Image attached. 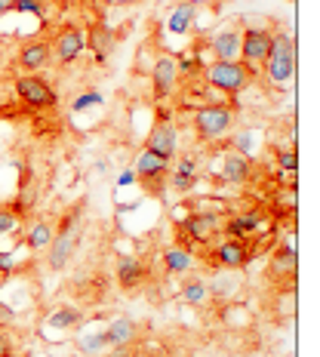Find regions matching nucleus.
<instances>
[{"instance_id":"nucleus-1","label":"nucleus","mask_w":320,"mask_h":357,"mask_svg":"<svg viewBox=\"0 0 320 357\" xmlns=\"http://www.w3.org/2000/svg\"><path fill=\"white\" fill-rule=\"evenodd\" d=\"M296 65H299V53H296V40L293 34H274L271 37V50L265 59V80L274 89H289L296 80Z\"/></svg>"},{"instance_id":"nucleus-2","label":"nucleus","mask_w":320,"mask_h":357,"mask_svg":"<svg viewBox=\"0 0 320 357\" xmlns=\"http://www.w3.org/2000/svg\"><path fill=\"white\" fill-rule=\"evenodd\" d=\"M191 126H195V136L200 142H225L231 136V130L237 126V114L228 102H206V105L195 108V117H191Z\"/></svg>"},{"instance_id":"nucleus-3","label":"nucleus","mask_w":320,"mask_h":357,"mask_svg":"<svg viewBox=\"0 0 320 357\" xmlns=\"http://www.w3.org/2000/svg\"><path fill=\"white\" fill-rule=\"evenodd\" d=\"M256 77H259V74L250 71L241 59H237V62H213V65H206V68H204V84L210 86L213 93L228 96V99L243 96L252 86V80H256Z\"/></svg>"},{"instance_id":"nucleus-4","label":"nucleus","mask_w":320,"mask_h":357,"mask_svg":"<svg viewBox=\"0 0 320 357\" xmlns=\"http://www.w3.org/2000/svg\"><path fill=\"white\" fill-rule=\"evenodd\" d=\"M16 96L22 99V105L34 108V111H49L59 105L56 89L49 86V80L43 74H19L16 77Z\"/></svg>"},{"instance_id":"nucleus-5","label":"nucleus","mask_w":320,"mask_h":357,"mask_svg":"<svg viewBox=\"0 0 320 357\" xmlns=\"http://www.w3.org/2000/svg\"><path fill=\"white\" fill-rule=\"evenodd\" d=\"M271 31L262 25H247V28H241V62L247 65L250 71H256L265 65V59H268V50H271Z\"/></svg>"},{"instance_id":"nucleus-6","label":"nucleus","mask_w":320,"mask_h":357,"mask_svg":"<svg viewBox=\"0 0 320 357\" xmlns=\"http://www.w3.org/2000/svg\"><path fill=\"white\" fill-rule=\"evenodd\" d=\"M178 231H182V247L191 250L188 243H210L213 237L222 231V219H219L215 213L195 210V213H188V215L182 219Z\"/></svg>"},{"instance_id":"nucleus-7","label":"nucleus","mask_w":320,"mask_h":357,"mask_svg":"<svg viewBox=\"0 0 320 357\" xmlns=\"http://www.w3.org/2000/svg\"><path fill=\"white\" fill-rule=\"evenodd\" d=\"M49 47H53V59L59 65H74L86 50V31L80 25H65Z\"/></svg>"},{"instance_id":"nucleus-8","label":"nucleus","mask_w":320,"mask_h":357,"mask_svg":"<svg viewBox=\"0 0 320 357\" xmlns=\"http://www.w3.org/2000/svg\"><path fill=\"white\" fill-rule=\"evenodd\" d=\"M252 259V250L247 241H237V237H222L213 247V262L225 271H243Z\"/></svg>"},{"instance_id":"nucleus-9","label":"nucleus","mask_w":320,"mask_h":357,"mask_svg":"<svg viewBox=\"0 0 320 357\" xmlns=\"http://www.w3.org/2000/svg\"><path fill=\"white\" fill-rule=\"evenodd\" d=\"M132 173H136L139 182L151 185V188L163 191V185H167V173H169V160H163L160 154L148 151V148H142V151L136 154V163H132Z\"/></svg>"},{"instance_id":"nucleus-10","label":"nucleus","mask_w":320,"mask_h":357,"mask_svg":"<svg viewBox=\"0 0 320 357\" xmlns=\"http://www.w3.org/2000/svg\"><path fill=\"white\" fill-rule=\"evenodd\" d=\"M145 148L173 163L178 158V130H176V123L173 121H158L151 126V132H148Z\"/></svg>"},{"instance_id":"nucleus-11","label":"nucleus","mask_w":320,"mask_h":357,"mask_svg":"<svg viewBox=\"0 0 320 357\" xmlns=\"http://www.w3.org/2000/svg\"><path fill=\"white\" fill-rule=\"evenodd\" d=\"M215 176H219V182H225V185H247L252 178V160H247L243 154L231 151V148H225V151L219 154Z\"/></svg>"},{"instance_id":"nucleus-12","label":"nucleus","mask_w":320,"mask_h":357,"mask_svg":"<svg viewBox=\"0 0 320 357\" xmlns=\"http://www.w3.org/2000/svg\"><path fill=\"white\" fill-rule=\"evenodd\" d=\"M19 68L22 74H40L49 68V62H53V47H49L47 40H28L19 47Z\"/></svg>"},{"instance_id":"nucleus-13","label":"nucleus","mask_w":320,"mask_h":357,"mask_svg":"<svg viewBox=\"0 0 320 357\" xmlns=\"http://www.w3.org/2000/svg\"><path fill=\"white\" fill-rule=\"evenodd\" d=\"M178 71H176V59L173 56H158L154 59V68H151V89H154V99H169L178 86Z\"/></svg>"},{"instance_id":"nucleus-14","label":"nucleus","mask_w":320,"mask_h":357,"mask_svg":"<svg viewBox=\"0 0 320 357\" xmlns=\"http://www.w3.org/2000/svg\"><path fill=\"white\" fill-rule=\"evenodd\" d=\"M200 176H197V158L195 154H185V158L176 160V167L167 173V185L176 191V195H191L197 188Z\"/></svg>"},{"instance_id":"nucleus-15","label":"nucleus","mask_w":320,"mask_h":357,"mask_svg":"<svg viewBox=\"0 0 320 357\" xmlns=\"http://www.w3.org/2000/svg\"><path fill=\"white\" fill-rule=\"evenodd\" d=\"M259 231H265V213L262 210H250V213H237L228 222H222V234L237 237V241H247L256 237Z\"/></svg>"},{"instance_id":"nucleus-16","label":"nucleus","mask_w":320,"mask_h":357,"mask_svg":"<svg viewBox=\"0 0 320 357\" xmlns=\"http://www.w3.org/2000/svg\"><path fill=\"white\" fill-rule=\"evenodd\" d=\"M215 62H237L241 59V25H225L210 40Z\"/></svg>"},{"instance_id":"nucleus-17","label":"nucleus","mask_w":320,"mask_h":357,"mask_svg":"<svg viewBox=\"0 0 320 357\" xmlns=\"http://www.w3.org/2000/svg\"><path fill=\"white\" fill-rule=\"evenodd\" d=\"M195 19H197V3L195 0H178L173 10H169L167 25H163V34L188 37L191 31H195Z\"/></svg>"},{"instance_id":"nucleus-18","label":"nucleus","mask_w":320,"mask_h":357,"mask_svg":"<svg viewBox=\"0 0 320 357\" xmlns=\"http://www.w3.org/2000/svg\"><path fill=\"white\" fill-rule=\"evenodd\" d=\"M47 265L53 268V271H65L74 256V250H77V234H56L53 243L47 247Z\"/></svg>"},{"instance_id":"nucleus-19","label":"nucleus","mask_w":320,"mask_h":357,"mask_svg":"<svg viewBox=\"0 0 320 357\" xmlns=\"http://www.w3.org/2000/svg\"><path fill=\"white\" fill-rule=\"evenodd\" d=\"M259 145H262V136H259L256 126H241V130H231V136H228V148L237 154H243L247 160H256L259 158Z\"/></svg>"},{"instance_id":"nucleus-20","label":"nucleus","mask_w":320,"mask_h":357,"mask_svg":"<svg viewBox=\"0 0 320 357\" xmlns=\"http://www.w3.org/2000/svg\"><path fill=\"white\" fill-rule=\"evenodd\" d=\"M102 336H105V345L108 348H121V345H132V342L139 339V326L136 321H130V317H114L105 330H102Z\"/></svg>"},{"instance_id":"nucleus-21","label":"nucleus","mask_w":320,"mask_h":357,"mask_svg":"<svg viewBox=\"0 0 320 357\" xmlns=\"http://www.w3.org/2000/svg\"><path fill=\"white\" fill-rule=\"evenodd\" d=\"M114 278H117V284H121L123 289H136V287L145 280V265H142V259H136V256H121V259H117Z\"/></svg>"},{"instance_id":"nucleus-22","label":"nucleus","mask_w":320,"mask_h":357,"mask_svg":"<svg viewBox=\"0 0 320 357\" xmlns=\"http://www.w3.org/2000/svg\"><path fill=\"white\" fill-rule=\"evenodd\" d=\"M86 47L93 50L96 62H108V56L114 53L117 40H114V34H111V28L99 25V28H93V31H86Z\"/></svg>"},{"instance_id":"nucleus-23","label":"nucleus","mask_w":320,"mask_h":357,"mask_svg":"<svg viewBox=\"0 0 320 357\" xmlns=\"http://www.w3.org/2000/svg\"><path fill=\"white\" fill-rule=\"evenodd\" d=\"M163 265L169 274H188L195 268V252L185 250L182 243H173V247L163 250Z\"/></svg>"},{"instance_id":"nucleus-24","label":"nucleus","mask_w":320,"mask_h":357,"mask_svg":"<svg viewBox=\"0 0 320 357\" xmlns=\"http://www.w3.org/2000/svg\"><path fill=\"white\" fill-rule=\"evenodd\" d=\"M80 321H84V314H80V308H74V305H62V308H56L53 314L47 317V330H53V333H68L74 330Z\"/></svg>"},{"instance_id":"nucleus-25","label":"nucleus","mask_w":320,"mask_h":357,"mask_svg":"<svg viewBox=\"0 0 320 357\" xmlns=\"http://www.w3.org/2000/svg\"><path fill=\"white\" fill-rule=\"evenodd\" d=\"M271 268H274L277 274H296V268H299V252H296V243H293V241H289L287 247L280 243V247L274 250Z\"/></svg>"},{"instance_id":"nucleus-26","label":"nucleus","mask_w":320,"mask_h":357,"mask_svg":"<svg viewBox=\"0 0 320 357\" xmlns=\"http://www.w3.org/2000/svg\"><path fill=\"white\" fill-rule=\"evenodd\" d=\"M182 302L185 305H195V308H200V305H206L210 302V287H206V280L204 278H188L182 284Z\"/></svg>"},{"instance_id":"nucleus-27","label":"nucleus","mask_w":320,"mask_h":357,"mask_svg":"<svg viewBox=\"0 0 320 357\" xmlns=\"http://www.w3.org/2000/svg\"><path fill=\"white\" fill-rule=\"evenodd\" d=\"M53 237H56V228L49 225V222H34V225L28 228L25 243H28V247H31L34 252H40V250H47L49 243H53Z\"/></svg>"},{"instance_id":"nucleus-28","label":"nucleus","mask_w":320,"mask_h":357,"mask_svg":"<svg viewBox=\"0 0 320 357\" xmlns=\"http://www.w3.org/2000/svg\"><path fill=\"white\" fill-rule=\"evenodd\" d=\"M77 348H80V354H86V357H96V354L108 351V345H105V336H102V330H86V336H80Z\"/></svg>"},{"instance_id":"nucleus-29","label":"nucleus","mask_w":320,"mask_h":357,"mask_svg":"<svg viewBox=\"0 0 320 357\" xmlns=\"http://www.w3.org/2000/svg\"><path fill=\"white\" fill-rule=\"evenodd\" d=\"M105 105V96L99 93V89H86V93H80L77 99L71 102V111L74 114H84V111H93V108H102Z\"/></svg>"},{"instance_id":"nucleus-30","label":"nucleus","mask_w":320,"mask_h":357,"mask_svg":"<svg viewBox=\"0 0 320 357\" xmlns=\"http://www.w3.org/2000/svg\"><path fill=\"white\" fill-rule=\"evenodd\" d=\"M173 59H176L178 77H182V74H185V77H197V74L204 71V68L197 65V59H195V53H191V50H188V53H178V56H173Z\"/></svg>"},{"instance_id":"nucleus-31","label":"nucleus","mask_w":320,"mask_h":357,"mask_svg":"<svg viewBox=\"0 0 320 357\" xmlns=\"http://www.w3.org/2000/svg\"><path fill=\"white\" fill-rule=\"evenodd\" d=\"M277 169L280 173H289V176H296L299 173V151H296V148H280L277 151Z\"/></svg>"},{"instance_id":"nucleus-32","label":"nucleus","mask_w":320,"mask_h":357,"mask_svg":"<svg viewBox=\"0 0 320 357\" xmlns=\"http://www.w3.org/2000/svg\"><path fill=\"white\" fill-rule=\"evenodd\" d=\"M13 13H19V16L40 19L43 16V0H13Z\"/></svg>"},{"instance_id":"nucleus-33","label":"nucleus","mask_w":320,"mask_h":357,"mask_svg":"<svg viewBox=\"0 0 320 357\" xmlns=\"http://www.w3.org/2000/svg\"><path fill=\"white\" fill-rule=\"evenodd\" d=\"M19 231V215L13 210H0V237Z\"/></svg>"},{"instance_id":"nucleus-34","label":"nucleus","mask_w":320,"mask_h":357,"mask_svg":"<svg viewBox=\"0 0 320 357\" xmlns=\"http://www.w3.org/2000/svg\"><path fill=\"white\" fill-rule=\"evenodd\" d=\"M139 178H136V173H132V167L130 169H123L121 176H117V182H114V191H121V188H130V185H136Z\"/></svg>"},{"instance_id":"nucleus-35","label":"nucleus","mask_w":320,"mask_h":357,"mask_svg":"<svg viewBox=\"0 0 320 357\" xmlns=\"http://www.w3.org/2000/svg\"><path fill=\"white\" fill-rule=\"evenodd\" d=\"M0 357H13V342L0 333Z\"/></svg>"},{"instance_id":"nucleus-36","label":"nucleus","mask_w":320,"mask_h":357,"mask_svg":"<svg viewBox=\"0 0 320 357\" xmlns=\"http://www.w3.org/2000/svg\"><path fill=\"white\" fill-rule=\"evenodd\" d=\"M111 357H132V351H130V345H121V348L111 351Z\"/></svg>"},{"instance_id":"nucleus-37","label":"nucleus","mask_w":320,"mask_h":357,"mask_svg":"<svg viewBox=\"0 0 320 357\" xmlns=\"http://www.w3.org/2000/svg\"><path fill=\"white\" fill-rule=\"evenodd\" d=\"M6 13H13V0H0V19H3Z\"/></svg>"},{"instance_id":"nucleus-38","label":"nucleus","mask_w":320,"mask_h":357,"mask_svg":"<svg viewBox=\"0 0 320 357\" xmlns=\"http://www.w3.org/2000/svg\"><path fill=\"white\" fill-rule=\"evenodd\" d=\"M25 357H47V354H43V351H28Z\"/></svg>"},{"instance_id":"nucleus-39","label":"nucleus","mask_w":320,"mask_h":357,"mask_svg":"<svg viewBox=\"0 0 320 357\" xmlns=\"http://www.w3.org/2000/svg\"><path fill=\"white\" fill-rule=\"evenodd\" d=\"M108 3H117V0H108Z\"/></svg>"},{"instance_id":"nucleus-40","label":"nucleus","mask_w":320,"mask_h":357,"mask_svg":"<svg viewBox=\"0 0 320 357\" xmlns=\"http://www.w3.org/2000/svg\"><path fill=\"white\" fill-rule=\"evenodd\" d=\"M289 3H296V0H289Z\"/></svg>"}]
</instances>
